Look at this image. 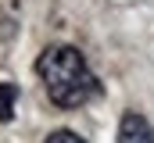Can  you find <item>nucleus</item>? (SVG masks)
I'll return each mask as SVG.
<instances>
[{"label":"nucleus","instance_id":"nucleus-4","mask_svg":"<svg viewBox=\"0 0 154 143\" xmlns=\"http://www.w3.org/2000/svg\"><path fill=\"white\" fill-rule=\"evenodd\" d=\"M43 143H86L79 132H72V129H57V132H50Z\"/></svg>","mask_w":154,"mask_h":143},{"label":"nucleus","instance_id":"nucleus-3","mask_svg":"<svg viewBox=\"0 0 154 143\" xmlns=\"http://www.w3.org/2000/svg\"><path fill=\"white\" fill-rule=\"evenodd\" d=\"M14 100H18V86L14 82H0V122L14 118Z\"/></svg>","mask_w":154,"mask_h":143},{"label":"nucleus","instance_id":"nucleus-2","mask_svg":"<svg viewBox=\"0 0 154 143\" xmlns=\"http://www.w3.org/2000/svg\"><path fill=\"white\" fill-rule=\"evenodd\" d=\"M118 143H154L151 122L143 114H136V111L122 114V122H118Z\"/></svg>","mask_w":154,"mask_h":143},{"label":"nucleus","instance_id":"nucleus-1","mask_svg":"<svg viewBox=\"0 0 154 143\" xmlns=\"http://www.w3.org/2000/svg\"><path fill=\"white\" fill-rule=\"evenodd\" d=\"M36 72L47 86V97L57 107H79L97 97V75L75 47H47L36 61Z\"/></svg>","mask_w":154,"mask_h":143}]
</instances>
